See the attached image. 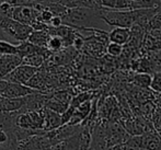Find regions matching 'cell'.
Instances as JSON below:
<instances>
[{
	"instance_id": "7c38bea8",
	"label": "cell",
	"mask_w": 161,
	"mask_h": 150,
	"mask_svg": "<svg viewBox=\"0 0 161 150\" xmlns=\"http://www.w3.org/2000/svg\"><path fill=\"white\" fill-rule=\"evenodd\" d=\"M49 38H51V35H49L48 31H33L32 34L29 36L28 41L36 46L46 48Z\"/></svg>"
},
{
	"instance_id": "e0dca14e",
	"label": "cell",
	"mask_w": 161,
	"mask_h": 150,
	"mask_svg": "<svg viewBox=\"0 0 161 150\" xmlns=\"http://www.w3.org/2000/svg\"><path fill=\"white\" fill-rule=\"evenodd\" d=\"M106 52L108 54H110L111 56L114 57H119L122 53H123V46L116 43H108V45L106 46Z\"/></svg>"
},
{
	"instance_id": "8992f818",
	"label": "cell",
	"mask_w": 161,
	"mask_h": 150,
	"mask_svg": "<svg viewBox=\"0 0 161 150\" xmlns=\"http://www.w3.org/2000/svg\"><path fill=\"white\" fill-rule=\"evenodd\" d=\"M23 58L19 55L0 56V77L3 79L7 75L12 72L17 67L22 65Z\"/></svg>"
},
{
	"instance_id": "5b68a950",
	"label": "cell",
	"mask_w": 161,
	"mask_h": 150,
	"mask_svg": "<svg viewBox=\"0 0 161 150\" xmlns=\"http://www.w3.org/2000/svg\"><path fill=\"white\" fill-rule=\"evenodd\" d=\"M38 68L31 67L28 65H20L19 67H17L12 72H10L9 75H7L4 77V80H7L8 82L11 83H20V85H28V82L31 80V78L38 71Z\"/></svg>"
},
{
	"instance_id": "f1b7e54d",
	"label": "cell",
	"mask_w": 161,
	"mask_h": 150,
	"mask_svg": "<svg viewBox=\"0 0 161 150\" xmlns=\"http://www.w3.org/2000/svg\"><path fill=\"white\" fill-rule=\"evenodd\" d=\"M160 2H161V0H160Z\"/></svg>"
},
{
	"instance_id": "ba28073f",
	"label": "cell",
	"mask_w": 161,
	"mask_h": 150,
	"mask_svg": "<svg viewBox=\"0 0 161 150\" xmlns=\"http://www.w3.org/2000/svg\"><path fill=\"white\" fill-rule=\"evenodd\" d=\"M51 52L45 47H40L36 45L30 43L29 41L21 43L18 45V55L21 56L22 58H25L28 56L32 55H44L46 58H48V56H51Z\"/></svg>"
},
{
	"instance_id": "484cf974",
	"label": "cell",
	"mask_w": 161,
	"mask_h": 150,
	"mask_svg": "<svg viewBox=\"0 0 161 150\" xmlns=\"http://www.w3.org/2000/svg\"><path fill=\"white\" fill-rule=\"evenodd\" d=\"M46 0H33V2H34V4H36V3H42V2H45ZM33 4V6H34Z\"/></svg>"
},
{
	"instance_id": "9a60e30c",
	"label": "cell",
	"mask_w": 161,
	"mask_h": 150,
	"mask_svg": "<svg viewBox=\"0 0 161 150\" xmlns=\"http://www.w3.org/2000/svg\"><path fill=\"white\" fill-rule=\"evenodd\" d=\"M47 59L44 55H32V56H28V57L23 58L22 64L23 65H28L31 67H35V68H40L43 65L44 60Z\"/></svg>"
},
{
	"instance_id": "2e32d148",
	"label": "cell",
	"mask_w": 161,
	"mask_h": 150,
	"mask_svg": "<svg viewBox=\"0 0 161 150\" xmlns=\"http://www.w3.org/2000/svg\"><path fill=\"white\" fill-rule=\"evenodd\" d=\"M133 82L140 88H149L153 82V78L147 74H138L134 77Z\"/></svg>"
},
{
	"instance_id": "277c9868",
	"label": "cell",
	"mask_w": 161,
	"mask_h": 150,
	"mask_svg": "<svg viewBox=\"0 0 161 150\" xmlns=\"http://www.w3.org/2000/svg\"><path fill=\"white\" fill-rule=\"evenodd\" d=\"M41 11L32 6H18L13 8L12 19L20 23L32 26L36 21H38Z\"/></svg>"
},
{
	"instance_id": "7a4b0ae2",
	"label": "cell",
	"mask_w": 161,
	"mask_h": 150,
	"mask_svg": "<svg viewBox=\"0 0 161 150\" xmlns=\"http://www.w3.org/2000/svg\"><path fill=\"white\" fill-rule=\"evenodd\" d=\"M138 10H108L102 8V19L110 28L131 29L137 23Z\"/></svg>"
},
{
	"instance_id": "7402d4cb",
	"label": "cell",
	"mask_w": 161,
	"mask_h": 150,
	"mask_svg": "<svg viewBox=\"0 0 161 150\" xmlns=\"http://www.w3.org/2000/svg\"><path fill=\"white\" fill-rule=\"evenodd\" d=\"M63 24H64V22H63V18L62 17H58V15H54L49 25L54 26V28H58V26L63 25Z\"/></svg>"
},
{
	"instance_id": "8fae6325",
	"label": "cell",
	"mask_w": 161,
	"mask_h": 150,
	"mask_svg": "<svg viewBox=\"0 0 161 150\" xmlns=\"http://www.w3.org/2000/svg\"><path fill=\"white\" fill-rule=\"evenodd\" d=\"M101 4L108 10H134V0H101Z\"/></svg>"
},
{
	"instance_id": "83f0119b",
	"label": "cell",
	"mask_w": 161,
	"mask_h": 150,
	"mask_svg": "<svg viewBox=\"0 0 161 150\" xmlns=\"http://www.w3.org/2000/svg\"><path fill=\"white\" fill-rule=\"evenodd\" d=\"M140 150H145V149H140Z\"/></svg>"
},
{
	"instance_id": "4316f807",
	"label": "cell",
	"mask_w": 161,
	"mask_h": 150,
	"mask_svg": "<svg viewBox=\"0 0 161 150\" xmlns=\"http://www.w3.org/2000/svg\"><path fill=\"white\" fill-rule=\"evenodd\" d=\"M1 2H2V1H1V0H0V3H1Z\"/></svg>"
},
{
	"instance_id": "5bb4252c",
	"label": "cell",
	"mask_w": 161,
	"mask_h": 150,
	"mask_svg": "<svg viewBox=\"0 0 161 150\" xmlns=\"http://www.w3.org/2000/svg\"><path fill=\"white\" fill-rule=\"evenodd\" d=\"M63 47H65L63 38H60L59 36H51L48 43H47L46 48L48 49L51 53H57Z\"/></svg>"
},
{
	"instance_id": "9c48e42d",
	"label": "cell",
	"mask_w": 161,
	"mask_h": 150,
	"mask_svg": "<svg viewBox=\"0 0 161 150\" xmlns=\"http://www.w3.org/2000/svg\"><path fill=\"white\" fill-rule=\"evenodd\" d=\"M44 131H51L63 126L62 114L44 108Z\"/></svg>"
},
{
	"instance_id": "4fadbf2b",
	"label": "cell",
	"mask_w": 161,
	"mask_h": 150,
	"mask_svg": "<svg viewBox=\"0 0 161 150\" xmlns=\"http://www.w3.org/2000/svg\"><path fill=\"white\" fill-rule=\"evenodd\" d=\"M0 55H18V44L0 40Z\"/></svg>"
},
{
	"instance_id": "d4e9b609",
	"label": "cell",
	"mask_w": 161,
	"mask_h": 150,
	"mask_svg": "<svg viewBox=\"0 0 161 150\" xmlns=\"http://www.w3.org/2000/svg\"><path fill=\"white\" fill-rule=\"evenodd\" d=\"M108 150H127V149H126L125 142H124V144L116 145V146H114V147H111V148H108Z\"/></svg>"
},
{
	"instance_id": "52a82bcc",
	"label": "cell",
	"mask_w": 161,
	"mask_h": 150,
	"mask_svg": "<svg viewBox=\"0 0 161 150\" xmlns=\"http://www.w3.org/2000/svg\"><path fill=\"white\" fill-rule=\"evenodd\" d=\"M37 90L32 89L29 86L9 82V86L2 93V97H9V99H19V97H25L30 94H33Z\"/></svg>"
},
{
	"instance_id": "cb8c5ba5",
	"label": "cell",
	"mask_w": 161,
	"mask_h": 150,
	"mask_svg": "<svg viewBox=\"0 0 161 150\" xmlns=\"http://www.w3.org/2000/svg\"><path fill=\"white\" fill-rule=\"evenodd\" d=\"M9 86V82L4 79H0V95H2V93L4 92V90L7 89V87Z\"/></svg>"
},
{
	"instance_id": "ffe728a7",
	"label": "cell",
	"mask_w": 161,
	"mask_h": 150,
	"mask_svg": "<svg viewBox=\"0 0 161 150\" xmlns=\"http://www.w3.org/2000/svg\"><path fill=\"white\" fill-rule=\"evenodd\" d=\"M1 1L8 2V3L12 4V6H14V7H18V6H32V3L30 2V0H1Z\"/></svg>"
},
{
	"instance_id": "d6986e66",
	"label": "cell",
	"mask_w": 161,
	"mask_h": 150,
	"mask_svg": "<svg viewBox=\"0 0 161 150\" xmlns=\"http://www.w3.org/2000/svg\"><path fill=\"white\" fill-rule=\"evenodd\" d=\"M151 123H153V127H155V131L161 136V110L160 112L156 113L155 116L151 119Z\"/></svg>"
},
{
	"instance_id": "44dd1931",
	"label": "cell",
	"mask_w": 161,
	"mask_h": 150,
	"mask_svg": "<svg viewBox=\"0 0 161 150\" xmlns=\"http://www.w3.org/2000/svg\"><path fill=\"white\" fill-rule=\"evenodd\" d=\"M18 142L9 139V142L4 145H0V150H17Z\"/></svg>"
},
{
	"instance_id": "6da1fadb",
	"label": "cell",
	"mask_w": 161,
	"mask_h": 150,
	"mask_svg": "<svg viewBox=\"0 0 161 150\" xmlns=\"http://www.w3.org/2000/svg\"><path fill=\"white\" fill-rule=\"evenodd\" d=\"M65 25L77 30H97L106 32L110 26L102 19V9L90 8H68L67 13L63 18Z\"/></svg>"
},
{
	"instance_id": "30bf717a",
	"label": "cell",
	"mask_w": 161,
	"mask_h": 150,
	"mask_svg": "<svg viewBox=\"0 0 161 150\" xmlns=\"http://www.w3.org/2000/svg\"><path fill=\"white\" fill-rule=\"evenodd\" d=\"M131 32L130 29L125 28H114L112 29L108 34V40L110 43H116L119 45H125L130 41Z\"/></svg>"
},
{
	"instance_id": "603a6c76",
	"label": "cell",
	"mask_w": 161,
	"mask_h": 150,
	"mask_svg": "<svg viewBox=\"0 0 161 150\" xmlns=\"http://www.w3.org/2000/svg\"><path fill=\"white\" fill-rule=\"evenodd\" d=\"M9 139H10V137H9L8 133H7L6 131H3V129L0 128V145L7 144V142H9Z\"/></svg>"
},
{
	"instance_id": "3957f363",
	"label": "cell",
	"mask_w": 161,
	"mask_h": 150,
	"mask_svg": "<svg viewBox=\"0 0 161 150\" xmlns=\"http://www.w3.org/2000/svg\"><path fill=\"white\" fill-rule=\"evenodd\" d=\"M0 29L11 40L17 41L18 44H21V43L28 41L29 36L34 31V29L31 25L20 23V22L13 20L12 18L4 17L2 14H0Z\"/></svg>"
},
{
	"instance_id": "ac0fdd59",
	"label": "cell",
	"mask_w": 161,
	"mask_h": 150,
	"mask_svg": "<svg viewBox=\"0 0 161 150\" xmlns=\"http://www.w3.org/2000/svg\"><path fill=\"white\" fill-rule=\"evenodd\" d=\"M53 17H54V14L51 10H48V9H43L40 13L38 21H42V22H44V23H46L49 25V24H51L52 19H53Z\"/></svg>"
}]
</instances>
